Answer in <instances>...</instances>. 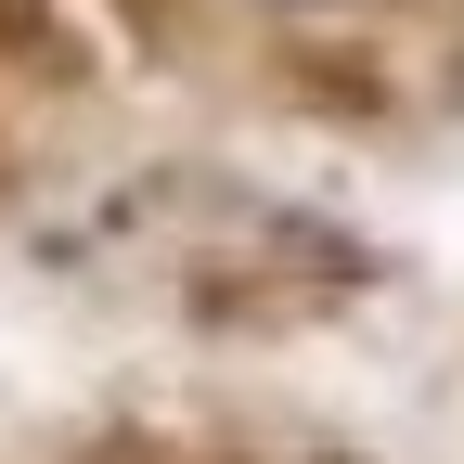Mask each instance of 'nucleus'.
<instances>
[{
	"label": "nucleus",
	"mask_w": 464,
	"mask_h": 464,
	"mask_svg": "<svg viewBox=\"0 0 464 464\" xmlns=\"http://www.w3.org/2000/svg\"><path fill=\"white\" fill-rule=\"evenodd\" d=\"M297 14H310V0H297Z\"/></svg>",
	"instance_id": "1"
}]
</instances>
